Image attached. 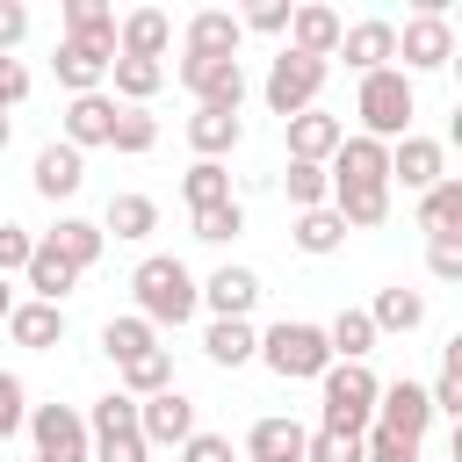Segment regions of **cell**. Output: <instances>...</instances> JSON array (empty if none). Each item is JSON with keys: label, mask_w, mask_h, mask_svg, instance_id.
Returning <instances> with one entry per match:
<instances>
[{"label": "cell", "mask_w": 462, "mask_h": 462, "mask_svg": "<svg viewBox=\"0 0 462 462\" xmlns=\"http://www.w3.org/2000/svg\"><path fill=\"white\" fill-rule=\"evenodd\" d=\"M325 180H332V209L346 231H375L390 217V144L375 137H339V152L325 159Z\"/></svg>", "instance_id": "1"}, {"label": "cell", "mask_w": 462, "mask_h": 462, "mask_svg": "<svg viewBox=\"0 0 462 462\" xmlns=\"http://www.w3.org/2000/svg\"><path fill=\"white\" fill-rule=\"evenodd\" d=\"M130 296H137V318L159 332V325H188L195 310H202V282L173 260V253H152V260H137V274H130Z\"/></svg>", "instance_id": "2"}, {"label": "cell", "mask_w": 462, "mask_h": 462, "mask_svg": "<svg viewBox=\"0 0 462 462\" xmlns=\"http://www.w3.org/2000/svg\"><path fill=\"white\" fill-rule=\"evenodd\" d=\"M375 375H368V361H332L325 375H318V404H325V433H368L375 426Z\"/></svg>", "instance_id": "3"}, {"label": "cell", "mask_w": 462, "mask_h": 462, "mask_svg": "<svg viewBox=\"0 0 462 462\" xmlns=\"http://www.w3.org/2000/svg\"><path fill=\"white\" fill-rule=\"evenodd\" d=\"M354 116H361V137H375V144H397V137H411V116H419V101H411V79H404L397 65L368 72V79H361V94H354Z\"/></svg>", "instance_id": "4"}, {"label": "cell", "mask_w": 462, "mask_h": 462, "mask_svg": "<svg viewBox=\"0 0 462 462\" xmlns=\"http://www.w3.org/2000/svg\"><path fill=\"white\" fill-rule=\"evenodd\" d=\"M260 361L282 375V383H318L332 368V346H325V325H303V318H282L260 332Z\"/></svg>", "instance_id": "5"}, {"label": "cell", "mask_w": 462, "mask_h": 462, "mask_svg": "<svg viewBox=\"0 0 462 462\" xmlns=\"http://www.w3.org/2000/svg\"><path fill=\"white\" fill-rule=\"evenodd\" d=\"M87 440H94V462H152V448H144V433H137V397H123V390L94 397Z\"/></svg>", "instance_id": "6"}, {"label": "cell", "mask_w": 462, "mask_h": 462, "mask_svg": "<svg viewBox=\"0 0 462 462\" xmlns=\"http://www.w3.org/2000/svg\"><path fill=\"white\" fill-rule=\"evenodd\" d=\"M325 58H303V51H289L282 43V58L267 65V79H260V94H267V108L289 123V116H303V108H318V94H325Z\"/></svg>", "instance_id": "7"}, {"label": "cell", "mask_w": 462, "mask_h": 462, "mask_svg": "<svg viewBox=\"0 0 462 462\" xmlns=\"http://www.w3.org/2000/svg\"><path fill=\"white\" fill-rule=\"evenodd\" d=\"M22 433L36 440V462H87L94 455L87 411H72V404H29V426Z\"/></svg>", "instance_id": "8"}, {"label": "cell", "mask_w": 462, "mask_h": 462, "mask_svg": "<svg viewBox=\"0 0 462 462\" xmlns=\"http://www.w3.org/2000/svg\"><path fill=\"white\" fill-rule=\"evenodd\" d=\"M397 72H440L448 58H455V29H448V14H433V7H419V14H404V29H397Z\"/></svg>", "instance_id": "9"}, {"label": "cell", "mask_w": 462, "mask_h": 462, "mask_svg": "<svg viewBox=\"0 0 462 462\" xmlns=\"http://www.w3.org/2000/svg\"><path fill=\"white\" fill-rule=\"evenodd\" d=\"M173 72H180V87L195 94V108H231V116H238V101H245V65H238V58H209V65H202V58H180Z\"/></svg>", "instance_id": "10"}, {"label": "cell", "mask_w": 462, "mask_h": 462, "mask_svg": "<svg viewBox=\"0 0 462 462\" xmlns=\"http://www.w3.org/2000/svg\"><path fill=\"white\" fill-rule=\"evenodd\" d=\"M108 65H116V43H94V36H58L51 72H58V87H65V94H101Z\"/></svg>", "instance_id": "11"}, {"label": "cell", "mask_w": 462, "mask_h": 462, "mask_svg": "<svg viewBox=\"0 0 462 462\" xmlns=\"http://www.w3.org/2000/svg\"><path fill=\"white\" fill-rule=\"evenodd\" d=\"M433 180H448V152L433 144V137H397L390 144V188H411V195H426Z\"/></svg>", "instance_id": "12"}, {"label": "cell", "mask_w": 462, "mask_h": 462, "mask_svg": "<svg viewBox=\"0 0 462 462\" xmlns=\"http://www.w3.org/2000/svg\"><path fill=\"white\" fill-rule=\"evenodd\" d=\"M375 426L397 433V440H426V426H433L426 390H419V383H383V390H375Z\"/></svg>", "instance_id": "13"}, {"label": "cell", "mask_w": 462, "mask_h": 462, "mask_svg": "<svg viewBox=\"0 0 462 462\" xmlns=\"http://www.w3.org/2000/svg\"><path fill=\"white\" fill-rule=\"evenodd\" d=\"M166 43H173V14L166 7H130L116 22V58H152L166 65Z\"/></svg>", "instance_id": "14"}, {"label": "cell", "mask_w": 462, "mask_h": 462, "mask_svg": "<svg viewBox=\"0 0 462 462\" xmlns=\"http://www.w3.org/2000/svg\"><path fill=\"white\" fill-rule=\"evenodd\" d=\"M332 58H346L361 79L368 72H383L390 58H397V22H383V14H368V22H354V29H339V51Z\"/></svg>", "instance_id": "15"}, {"label": "cell", "mask_w": 462, "mask_h": 462, "mask_svg": "<svg viewBox=\"0 0 462 462\" xmlns=\"http://www.w3.org/2000/svg\"><path fill=\"white\" fill-rule=\"evenodd\" d=\"M137 433H144V448H180L195 433V404L180 390H159V397L137 404Z\"/></svg>", "instance_id": "16"}, {"label": "cell", "mask_w": 462, "mask_h": 462, "mask_svg": "<svg viewBox=\"0 0 462 462\" xmlns=\"http://www.w3.org/2000/svg\"><path fill=\"white\" fill-rule=\"evenodd\" d=\"M238 43H245V29H238V14L231 7H202V14H188V43H180V58H238Z\"/></svg>", "instance_id": "17"}, {"label": "cell", "mask_w": 462, "mask_h": 462, "mask_svg": "<svg viewBox=\"0 0 462 462\" xmlns=\"http://www.w3.org/2000/svg\"><path fill=\"white\" fill-rule=\"evenodd\" d=\"M282 130H289V159H303V166H325V159L339 152V137H346V123L325 116V108H303V116H289Z\"/></svg>", "instance_id": "18"}, {"label": "cell", "mask_w": 462, "mask_h": 462, "mask_svg": "<svg viewBox=\"0 0 462 462\" xmlns=\"http://www.w3.org/2000/svg\"><path fill=\"white\" fill-rule=\"evenodd\" d=\"M29 180H36V195H43V202H72V195H79V180H87V159L58 137V144H43V152H36Z\"/></svg>", "instance_id": "19"}, {"label": "cell", "mask_w": 462, "mask_h": 462, "mask_svg": "<svg viewBox=\"0 0 462 462\" xmlns=\"http://www.w3.org/2000/svg\"><path fill=\"white\" fill-rule=\"evenodd\" d=\"M108 130H116V94H72L65 101V144L72 152L108 144Z\"/></svg>", "instance_id": "20"}, {"label": "cell", "mask_w": 462, "mask_h": 462, "mask_svg": "<svg viewBox=\"0 0 462 462\" xmlns=\"http://www.w3.org/2000/svg\"><path fill=\"white\" fill-rule=\"evenodd\" d=\"M7 339L29 346V354H51V346L65 339V303H36V296L14 303V310H7Z\"/></svg>", "instance_id": "21"}, {"label": "cell", "mask_w": 462, "mask_h": 462, "mask_svg": "<svg viewBox=\"0 0 462 462\" xmlns=\"http://www.w3.org/2000/svg\"><path fill=\"white\" fill-rule=\"evenodd\" d=\"M303 440H310V433H303L296 419H282V411H267V419L245 426V455H253V462H303Z\"/></svg>", "instance_id": "22"}, {"label": "cell", "mask_w": 462, "mask_h": 462, "mask_svg": "<svg viewBox=\"0 0 462 462\" xmlns=\"http://www.w3.org/2000/svg\"><path fill=\"white\" fill-rule=\"evenodd\" d=\"M339 29L346 22L332 7H318V0L310 7H289V51H303V58H332L339 51Z\"/></svg>", "instance_id": "23"}, {"label": "cell", "mask_w": 462, "mask_h": 462, "mask_svg": "<svg viewBox=\"0 0 462 462\" xmlns=\"http://www.w3.org/2000/svg\"><path fill=\"white\" fill-rule=\"evenodd\" d=\"M22 282H29V296H36V303H65V296L79 289V267L36 238V253H29V267H22Z\"/></svg>", "instance_id": "24"}, {"label": "cell", "mask_w": 462, "mask_h": 462, "mask_svg": "<svg viewBox=\"0 0 462 462\" xmlns=\"http://www.w3.org/2000/svg\"><path fill=\"white\" fill-rule=\"evenodd\" d=\"M202 303H209L217 318H253V303H260V274H253V267H217V274L202 282Z\"/></svg>", "instance_id": "25"}, {"label": "cell", "mask_w": 462, "mask_h": 462, "mask_svg": "<svg viewBox=\"0 0 462 462\" xmlns=\"http://www.w3.org/2000/svg\"><path fill=\"white\" fill-rule=\"evenodd\" d=\"M419 231H426V238H462V180H455V173L419 195Z\"/></svg>", "instance_id": "26"}, {"label": "cell", "mask_w": 462, "mask_h": 462, "mask_svg": "<svg viewBox=\"0 0 462 462\" xmlns=\"http://www.w3.org/2000/svg\"><path fill=\"white\" fill-rule=\"evenodd\" d=\"M238 137H245V123H238L231 108H195V116H188V144H195V159H224Z\"/></svg>", "instance_id": "27"}, {"label": "cell", "mask_w": 462, "mask_h": 462, "mask_svg": "<svg viewBox=\"0 0 462 462\" xmlns=\"http://www.w3.org/2000/svg\"><path fill=\"white\" fill-rule=\"evenodd\" d=\"M202 354H209L217 368H245V361L260 354V332H253L245 318H217V325L202 332Z\"/></svg>", "instance_id": "28"}, {"label": "cell", "mask_w": 462, "mask_h": 462, "mask_svg": "<svg viewBox=\"0 0 462 462\" xmlns=\"http://www.w3.org/2000/svg\"><path fill=\"white\" fill-rule=\"evenodd\" d=\"M108 231H116V238H152V231H159V202H152V195H137V188H130V195H108L101 238H108Z\"/></svg>", "instance_id": "29"}, {"label": "cell", "mask_w": 462, "mask_h": 462, "mask_svg": "<svg viewBox=\"0 0 462 462\" xmlns=\"http://www.w3.org/2000/svg\"><path fill=\"white\" fill-rule=\"evenodd\" d=\"M43 245H51V253H65V260L87 274V267L101 260V245H108V238H101V224H87V217H58V231H43Z\"/></svg>", "instance_id": "30"}, {"label": "cell", "mask_w": 462, "mask_h": 462, "mask_svg": "<svg viewBox=\"0 0 462 462\" xmlns=\"http://www.w3.org/2000/svg\"><path fill=\"white\" fill-rule=\"evenodd\" d=\"M368 325H375V339H383V332H419V325H426V296H419V289H383V296L368 303Z\"/></svg>", "instance_id": "31"}, {"label": "cell", "mask_w": 462, "mask_h": 462, "mask_svg": "<svg viewBox=\"0 0 462 462\" xmlns=\"http://www.w3.org/2000/svg\"><path fill=\"white\" fill-rule=\"evenodd\" d=\"M339 245H346V224H339L332 202H325V209H296V253L325 260V253H339Z\"/></svg>", "instance_id": "32"}, {"label": "cell", "mask_w": 462, "mask_h": 462, "mask_svg": "<svg viewBox=\"0 0 462 462\" xmlns=\"http://www.w3.org/2000/svg\"><path fill=\"white\" fill-rule=\"evenodd\" d=\"M116 375H123V397H137V404H144V397H159V390H173V354H166V346H152V354H137V361H123Z\"/></svg>", "instance_id": "33"}, {"label": "cell", "mask_w": 462, "mask_h": 462, "mask_svg": "<svg viewBox=\"0 0 462 462\" xmlns=\"http://www.w3.org/2000/svg\"><path fill=\"white\" fill-rule=\"evenodd\" d=\"M180 202H188V209H217V202H231V173H224V159H195V166L180 173Z\"/></svg>", "instance_id": "34"}, {"label": "cell", "mask_w": 462, "mask_h": 462, "mask_svg": "<svg viewBox=\"0 0 462 462\" xmlns=\"http://www.w3.org/2000/svg\"><path fill=\"white\" fill-rule=\"evenodd\" d=\"M152 346H159V332H152V325H144L137 310H130V318H108V325H101V354H108L116 368H123V361H137V354H152Z\"/></svg>", "instance_id": "35"}, {"label": "cell", "mask_w": 462, "mask_h": 462, "mask_svg": "<svg viewBox=\"0 0 462 462\" xmlns=\"http://www.w3.org/2000/svg\"><path fill=\"white\" fill-rule=\"evenodd\" d=\"M325 346H332V361H368V354H375V325H368V310H339V318L325 325Z\"/></svg>", "instance_id": "36"}, {"label": "cell", "mask_w": 462, "mask_h": 462, "mask_svg": "<svg viewBox=\"0 0 462 462\" xmlns=\"http://www.w3.org/2000/svg\"><path fill=\"white\" fill-rule=\"evenodd\" d=\"M108 79H116V94H123L130 108H144V101L166 87V65H152V58H116V65H108Z\"/></svg>", "instance_id": "37"}, {"label": "cell", "mask_w": 462, "mask_h": 462, "mask_svg": "<svg viewBox=\"0 0 462 462\" xmlns=\"http://www.w3.org/2000/svg\"><path fill=\"white\" fill-rule=\"evenodd\" d=\"M65 36H94V43H116V7L108 0H65Z\"/></svg>", "instance_id": "38"}, {"label": "cell", "mask_w": 462, "mask_h": 462, "mask_svg": "<svg viewBox=\"0 0 462 462\" xmlns=\"http://www.w3.org/2000/svg\"><path fill=\"white\" fill-rule=\"evenodd\" d=\"M426 404H433V419H455V411H462V339H448V354H440V375H433Z\"/></svg>", "instance_id": "39"}, {"label": "cell", "mask_w": 462, "mask_h": 462, "mask_svg": "<svg viewBox=\"0 0 462 462\" xmlns=\"http://www.w3.org/2000/svg\"><path fill=\"white\" fill-rule=\"evenodd\" d=\"M108 144H116V152H130V159H137V152H152V144H159V123H152V108H116V130H108Z\"/></svg>", "instance_id": "40"}, {"label": "cell", "mask_w": 462, "mask_h": 462, "mask_svg": "<svg viewBox=\"0 0 462 462\" xmlns=\"http://www.w3.org/2000/svg\"><path fill=\"white\" fill-rule=\"evenodd\" d=\"M282 188H289V202H296V209H325V202H332L325 166H303V159H289V180H282Z\"/></svg>", "instance_id": "41"}, {"label": "cell", "mask_w": 462, "mask_h": 462, "mask_svg": "<svg viewBox=\"0 0 462 462\" xmlns=\"http://www.w3.org/2000/svg\"><path fill=\"white\" fill-rule=\"evenodd\" d=\"M238 231H245L238 195H231V202H217V209H195V238H202V245H224V238H238Z\"/></svg>", "instance_id": "42"}, {"label": "cell", "mask_w": 462, "mask_h": 462, "mask_svg": "<svg viewBox=\"0 0 462 462\" xmlns=\"http://www.w3.org/2000/svg\"><path fill=\"white\" fill-rule=\"evenodd\" d=\"M22 426H29V390H22V375L0 368V440H14Z\"/></svg>", "instance_id": "43"}, {"label": "cell", "mask_w": 462, "mask_h": 462, "mask_svg": "<svg viewBox=\"0 0 462 462\" xmlns=\"http://www.w3.org/2000/svg\"><path fill=\"white\" fill-rule=\"evenodd\" d=\"M303 462H361V440H354V433H325V426H318V433L303 440Z\"/></svg>", "instance_id": "44"}, {"label": "cell", "mask_w": 462, "mask_h": 462, "mask_svg": "<svg viewBox=\"0 0 462 462\" xmlns=\"http://www.w3.org/2000/svg\"><path fill=\"white\" fill-rule=\"evenodd\" d=\"M361 462H419V440H397V433L368 426L361 433Z\"/></svg>", "instance_id": "45"}, {"label": "cell", "mask_w": 462, "mask_h": 462, "mask_svg": "<svg viewBox=\"0 0 462 462\" xmlns=\"http://www.w3.org/2000/svg\"><path fill=\"white\" fill-rule=\"evenodd\" d=\"M29 253H36V238H29L22 224H7V217H0V282H7V274H22V267H29Z\"/></svg>", "instance_id": "46"}, {"label": "cell", "mask_w": 462, "mask_h": 462, "mask_svg": "<svg viewBox=\"0 0 462 462\" xmlns=\"http://www.w3.org/2000/svg\"><path fill=\"white\" fill-rule=\"evenodd\" d=\"M426 267L433 282H462V238H426Z\"/></svg>", "instance_id": "47"}, {"label": "cell", "mask_w": 462, "mask_h": 462, "mask_svg": "<svg viewBox=\"0 0 462 462\" xmlns=\"http://www.w3.org/2000/svg\"><path fill=\"white\" fill-rule=\"evenodd\" d=\"M180 462H231V433H202V426H195V433L180 440Z\"/></svg>", "instance_id": "48"}, {"label": "cell", "mask_w": 462, "mask_h": 462, "mask_svg": "<svg viewBox=\"0 0 462 462\" xmlns=\"http://www.w3.org/2000/svg\"><path fill=\"white\" fill-rule=\"evenodd\" d=\"M238 29H260V36H289V0H267V7H245Z\"/></svg>", "instance_id": "49"}, {"label": "cell", "mask_w": 462, "mask_h": 462, "mask_svg": "<svg viewBox=\"0 0 462 462\" xmlns=\"http://www.w3.org/2000/svg\"><path fill=\"white\" fill-rule=\"evenodd\" d=\"M22 36H29V7L22 0H0V58H14Z\"/></svg>", "instance_id": "50"}, {"label": "cell", "mask_w": 462, "mask_h": 462, "mask_svg": "<svg viewBox=\"0 0 462 462\" xmlns=\"http://www.w3.org/2000/svg\"><path fill=\"white\" fill-rule=\"evenodd\" d=\"M22 101H29V72H22V58H0V116L22 108Z\"/></svg>", "instance_id": "51"}, {"label": "cell", "mask_w": 462, "mask_h": 462, "mask_svg": "<svg viewBox=\"0 0 462 462\" xmlns=\"http://www.w3.org/2000/svg\"><path fill=\"white\" fill-rule=\"evenodd\" d=\"M7 144H14V123H7V116H0V152H7Z\"/></svg>", "instance_id": "52"}, {"label": "cell", "mask_w": 462, "mask_h": 462, "mask_svg": "<svg viewBox=\"0 0 462 462\" xmlns=\"http://www.w3.org/2000/svg\"><path fill=\"white\" fill-rule=\"evenodd\" d=\"M7 310H14V289H7V282H0V318H7Z\"/></svg>", "instance_id": "53"}]
</instances>
